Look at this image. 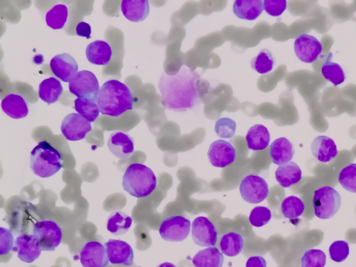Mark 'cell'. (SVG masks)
<instances>
[{"instance_id":"32","label":"cell","mask_w":356,"mask_h":267,"mask_svg":"<svg viewBox=\"0 0 356 267\" xmlns=\"http://www.w3.org/2000/svg\"><path fill=\"white\" fill-rule=\"evenodd\" d=\"M332 55L330 53L322 65L321 74L327 81L337 86L345 81L346 75L341 65L331 60Z\"/></svg>"},{"instance_id":"34","label":"cell","mask_w":356,"mask_h":267,"mask_svg":"<svg viewBox=\"0 0 356 267\" xmlns=\"http://www.w3.org/2000/svg\"><path fill=\"white\" fill-rule=\"evenodd\" d=\"M74 109L80 115L86 118L88 122H93L99 115V110L97 102L83 98L74 99Z\"/></svg>"},{"instance_id":"1","label":"cell","mask_w":356,"mask_h":267,"mask_svg":"<svg viewBox=\"0 0 356 267\" xmlns=\"http://www.w3.org/2000/svg\"><path fill=\"white\" fill-rule=\"evenodd\" d=\"M200 80V76L187 65H182L173 74L163 72L158 83L163 106L183 112L199 105L202 102Z\"/></svg>"},{"instance_id":"35","label":"cell","mask_w":356,"mask_h":267,"mask_svg":"<svg viewBox=\"0 0 356 267\" xmlns=\"http://www.w3.org/2000/svg\"><path fill=\"white\" fill-rule=\"evenodd\" d=\"M275 60L271 52L267 49H261L259 53L250 60L251 67L261 74L272 71Z\"/></svg>"},{"instance_id":"19","label":"cell","mask_w":356,"mask_h":267,"mask_svg":"<svg viewBox=\"0 0 356 267\" xmlns=\"http://www.w3.org/2000/svg\"><path fill=\"white\" fill-rule=\"evenodd\" d=\"M313 156L321 163H327L334 159L338 150L334 141L326 136L316 137L311 144Z\"/></svg>"},{"instance_id":"39","label":"cell","mask_w":356,"mask_h":267,"mask_svg":"<svg viewBox=\"0 0 356 267\" xmlns=\"http://www.w3.org/2000/svg\"><path fill=\"white\" fill-rule=\"evenodd\" d=\"M236 128V122L229 118H220L215 124V131L221 138L229 139L234 136Z\"/></svg>"},{"instance_id":"33","label":"cell","mask_w":356,"mask_h":267,"mask_svg":"<svg viewBox=\"0 0 356 267\" xmlns=\"http://www.w3.org/2000/svg\"><path fill=\"white\" fill-rule=\"evenodd\" d=\"M280 209L284 217L294 219L302 215L305 204L300 197L290 195L282 200Z\"/></svg>"},{"instance_id":"44","label":"cell","mask_w":356,"mask_h":267,"mask_svg":"<svg viewBox=\"0 0 356 267\" xmlns=\"http://www.w3.org/2000/svg\"><path fill=\"white\" fill-rule=\"evenodd\" d=\"M245 267H266V261L261 256H252L248 259Z\"/></svg>"},{"instance_id":"14","label":"cell","mask_w":356,"mask_h":267,"mask_svg":"<svg viewBox=\"0 0 356 267\" xmlns=\"http://www.w3.org/2000/svg\"><path fill=\"white\" fill-rule=\"evenodd\" d=\"M207 156L212 165L223 168L234 161L236 150L230 143L220 139L210 145Z\"/></svg>"},{"instance_id":"30","label":"cell","mask_w":356,"mask_h":267,"mask_svg":"<svg viewBox=\"0 0 356 267\" xmlns=\"http://www.w3.org/2000/svg\"><path fill=\"white\" fill-rule=\"evenodd\" d=\"M243 238L237 232H228L222 236L220 241V249L227 257H235L240 254L243 248Z\"/></svg>"},{"instance_id":"9","label":"cell","mask_w":356,"mask_h":267,"mask_svg":"<svg viewBox=\"0 0 356 267\" xmlns=\"http://www.w3.org/2000/svg\"><path fill=\"white\" fill-rule=\"evenodd\" d=\"M191 227L188 219L181 216H174L161 222L159 232L164 241L181 242L188 237Z\"/></svg>"},{"instance_id":"6","label":"cell","mask_w":356,"mask_h":267,"mask_svg":"<svg viewBox=\"0 0 356 267\" xmlns=\"http://www.w3.org/2000/svg\"><path fill=\"white\" fill-rule=\"evenodd\" d=\"M70 92L78 98L97 102L99 86L96 76L90 71L78 72L68 84Z\"/></svg>"},{"instance_id":"21","label":"cell","mask_w":356,"mask_h":267,"mask_svg":"<svg viewBox=\"0 0 356 267\" xmlns=\"http://www.w3.org/2000/svg\"><path fill=\"white\" fill-rule=\"evenodd\" d=\"M112 54V49L109 44L100 40L90 42L86 49L88 60L97 65H107L111 59Z\"/></svg>"},{"instance_id":"38","label":"cell","mask_w":356,"mask_h":267,"mask_svg":"<svg viewBox=\"0 0 356 267\" xmlns=\"http://www.w3.org/2000/svg\"><path fill=\"white\" fill-rule=\"evenodd\" d=\"M271 218V211L268 207L258 206L252 209L249 216V222L252 226L260 227L266 225Z\"/></svg>"},{"instance_id":"20","label":"cell","mask_w":356,"mask_h":267,"mask_svg":"<svg viewBox=\"0 0 356 267\" xmlns=\"http://www.w3.org/2000/svg\"><path fill=\"white\" fill-rule=\"evenodd\" d=\"M295 153L293 143L286 138L275 139L270 145V155L273 163L281 165L291 161Z\"/></svg>"},{"instance_id":"8","label":"cell","mask_w":356,"mask_h":267,"mask_svg":"<svg viewBox=\"0 0 356 267\" xmlns=\"http://www.w3.org/2000/svg\"><path fill=\"white\" fill-rule=\"evenodd\" d=\"M239 191L245 202L258 204L268 197L269 189L264 178L259 175H248L241 180Z\"/></svg>"},{"instance_id":"12","label":"cell","mask_w":356,"mask_h":267,"mask_svg":"<svg viewBox=\"0 0 356 267\" xmlns=\"http://www.w3.org/2000/svg\"><path fill=\"white\" fill-rule=\"evenodd\" d=\"M293 49L299 60L303 63H312L321 56L322 45L314 36L303 33L295 40Z\"/></svg>"},{"instance_id":"5","label":"cell","mask_w":356,"mask_h":267,"mask_svg":"<svg viewBox=\"0 0 356 267\" xmlns=\"http://www.w3.org/2000/svg\"><path fill=\"white\" fill-rule=\"evenodd\" d=\"M341 198L332 186H324L314 191L312 205L314 214L321 219H329L339 211Z\"/></svg>"},{"instance_id":"31","label":"cell","mask_w":356,"mask_h":267,"mask_svg":"<svg viewBox=\"0 0 356 267\" xmlns=\"http://www.w3.org/2000/svg\"><path fill=\"white\" fill-rule=\"evenodd\" d=\"M68 17V8L64 4H56L47 11L45 20L47 26L54 30L64 27Z\"/></svg>"},{"instance_id":"29","label":"cell","mask_w":356,"mask_h":267,"mask_svg":"<svg viewBox=\"0 0 356 267\" xmlns=\"http://www.w3.org/2000/svg\"><path fill=\"white\" fill-rule=\"evenodd\" d=\"M131 224V217L121 211H115L107 219L106 228L113 235H122L129 229Z\"/></svg>"},{"instance_id":"16","label":"cell","mask_w":356,"mask_h":267,"mask_svg":"<svg viewBox=\"0 0 356 267\" xmlns=\"http://www.w3.org/2000/svg\"><path fill=\"white\" fill-rule=\"evenodd\" d=\"M107 256L111 264L131 266L134 263V251L127 242L119 239H109L104 243Z\"/></svg>"},{"instance_id":"37","label":"cell","mask_w":356,"mask_h":267,"mask_svg":"<svg viewBox=\"0 0 356 267\" xmlns=\"http://www.w3.org/2000/svg\"><path fill=\"white\" fill-rule=\"evenodd\" d=\"M300 267H324L326 263L325 252L318 249H309L301 257Z\"/></svg>"},{"instance_id":"43","label":"cell","mask_w":356,"mask_h":267,"mask_svg":"<svg viewBox=\"0 0 356 267\" xmlns=\"http://www.w3.org/2000/svg\"><path fill=\"white\" fill-rule=\"evenodd\" d=\"M76 34L87 39L91 38L90 25L85 22H80L76 26Z\"/></svg>"},{"instance_id":"4","label":"cell","mask_w":356,"mask_h":267,"mask_svg":"<svg viewBox=\"0 0 356 267\" xmlns=\"http://www.w3.org/2000/svg\"><path fill=\"white\" fill-rule=\"evenodd\" d=\"M61 153L44 140L32 149L30 155V167L33 172L40 177H50L63 168Z\"/></svg>"},{"instance_id":"3","label":"cell","mask_w":356,"mask_h":267,"mask_svg":"<svg viewBox=\"0 0 356 267\" xmlns=\"http://www.w3.org/2000/svg\"><path fill=\"white\" fill-rule=\"evenodd\" d=\"M157 179L147 165L135 163L130 164L122 177V185L125 191L137 198L149 195L156 188Z\"/></svg>"},{"instance_id":"41","label":"cell","mask_w":356,"mask_h":267,"mask_svg":"<svg viewBox=\"0 0 356 267\" xmlns=\"http://www.w3.org/2000/svg\"><path fill=\"white\" fill-rule=\"evenodd\" d=\"M287 3L285 0L263 1L264 9L266 13L273 17L281 15L286 9Z\"/></svg>"},{"instance_id":"26","label":"cell","mask_w":356,"mask_h":267,"mask_svg":"<svg viewBox=\"0 0 356 267\" xmlns=\"http://www.w3.org/2000/svg\"><path fill=\"white\" fill-rule=\"evenodd\" d=\"M270 136L268 129L259 124L252 126L245 136L248 149L257 151L266 149L270 143Z\"/></svg>"},{"instance_id":"36","label":"cell","mask_w":356,"mask_h":267,"mask_svg":"<svg viewBox=\"0 0 356 267\" xmlns=\"http://www.w3.org/2000/svg\"><path fill=\"white\" fill-rule=\"evenodd\" d=\"M338 181L346 191L356 193V163H351L341 169Z\"/></svg>"},{"instance_id":"40","label":"cell","mask_w":356,"mask_h":267,"mask_svg":"<svg viewBox=\"0 0 356 267\" xmlns=\"http://www.w3.org/2000/svg\"><path fill=\"white\" fill-rule=\"evenodd\" d=\"M349 245L345 241H334L329 248L330 259L337 263L342 262L349 255Z\"/></svg>"},{"instance_id":"11","label":"cell","mask_w":356,"mask_h":267,"mask_svg":"<svg viewBox=\"0 0 356 267\" xmlns=\"http://www.w3.org/2000/svg\"><path fill=\"white\" fill-rule=\"evenodd\" d=\"M191 236L196 245L207 248L215 247L218 240L216 227L204 216H198L192 222Z\"/></svg>"},{"instance_id":"42","label":"cell","mask_w":356,"mask_h":267,"mask_svg":"<svg viewBox=\"0 0 356 267\" xmlns=\"http://www.w3.org/2000/svg\"><path fill=\"white\" fill-rule=\"evenodd\" d=\"M15 245L11 232L3 227H0V255L7 254Z\"/></svg>"},{"instance_id":"7","label":"cell","mask_w":356,"mask_h":267,"mask_svg":"<svg viewBox=\"0 0 356 267\" xmlns=\"http://www.w3.org/2000/svg\"><path fill=\"white\" fill-rule=\"evenodd\" d=\"M33 234L43 251H53L61 243L63 232L60 226L53 220H43L33 226Z\"/></svg>"},{"instance_id":"13","label":"cell","mask_w":356,"mask_h":267,"mask_svg":"<svg viewBox=\"0 0 356 267\" xmlns=\"http://www.w3.org/2000/svg\"><path fill=\"white\" fill-rule=\"evenodd\" d=\"M79 259L83 267H106L109 263L105 245L96 241L84 245L79 252Z\"/></svg>"},{"instance_id":"23","label":"cell","mask_w":356,"mask_h":267,"mask_svg":"<svg viewBox=\"0 0 356 267\" xmlns=\"http://www.w3.org/2000/svg\"><path fill=\"white\" fill-rule=\"evenodd\" d=\"M1 106L3 111L13 119L25 118L29 111L25 99L17 94L11 93L6 95L1 100Z\"/></svg>"},{"instance_id":"27","label":"cell","mask_w":356,"mask_h":267,"mask_svg":"<svg viewBox=\"0 0 356 267\" xmlns=\"http://www.w3.org/2000/svg\"><path fill=\"white\" fill-rule=\"evenodd\" d=\"M223 261L222 253L216 247L201 250L192 259L195 267H222Z\"/></svg>"},{"instance_id":"24","label":"cell","mask_w":356,"mask_h":267,"mask_svg":"<svg viewBox=\"0 0 356 267\" xmlns=\"http://www.w3.org/2000/svg\"><path fill=\"white\" fill-rule=\"evenodd\" d=\"M263 10L261 0H236L233 4L234 14L240 19L249 21L256 19Z\"/></svg>"},{"instance_id":"22","label":"cell","mask_w":356,"mask_h":267,"mask_svg":"<svg viewBox=\"0 0 356 267\" xmlns=\"http://www.w3.org/2000/svg\"><path fill=\"white\" fill-rule=\"evenodd\" d=\"M120 9L129 21L132 22H142L146 19L149 13L147 0H123Z\"/></svg>"},{"instance_id":"2","label":"cell","mask_w":356,"mask_h":267,"mask_svg":"<svg viewBox=\"0 0 356 267\" xmlns=\"http://www.w3.org/2000/svg\"><path fill=\"white\" fill-rule=\"evenodd\" d=\"M134 97L124 83L115 79L106 81L101 86L97 104L103 115L118 117L133 109Z\"/></svg>"},{"instance_id":"17","label":"cell","mask_w":356,"mask_h":267,"mask_svg":"<svg viewBox=\"0 0 356 267\" xmlns=\"http://www.w3.org/2000/svg\"><path fill=\"white\" fill-rule=\"evenodd\" d=\"M49 66L56 77L63 82H70L78 72L76 61L67 53L54 56L50 60Z\"/></svg>"},{"instance_id":"15","label":"cell","mask_w":356,"mask_h":267,"mask_svg":"<svg viewBox=\"0 0 356 267\" xmlns=\"http://www.w3.org/2000/svg\"><path fill=\"white\" fill-rule=\"evenodd\" d=\"M17 252L18 258L26 263H32L37 259L42 251L36 237L33 234H23L15 240L12 250Z\"/></svg>"},{"instance_id":"10","label":"cell","mask_w":356,"mask_h":267,"mask_svg":"<svg viewBox=\"0 0 356 267\" xmlns=\"http://www.w3.org/2000/svg\"><path fill=\"white\" fill-rule=\"evenodd\" d=\"M91 130L90 122L76 113L66 115L60 125L63 136L69 141L83 140Z\"/></svg>"},{"instance_id":"28","label":"cell","mask_w":356,"mask_h":267,"mask_svg":"<svg viewBox=\"0 0 356 267\" xmlns=\"http://www.w3.org/2000/svg\"><path fill=\"white\" fill-rule=\"evenodd\" d=\"M63 92V88L59 80L49 77L43 80L38 87V97L47 104L56 102Z\"/></svg>"},{"instance_id":"45","label":"cell","mask_w":356,"mask_h":267,"mask_svg":"<svg viewBox=\"0 0 356 267\" xmlns=\"http://www.w3.org/2000/svg\"><path fill=\"white\" fill-rule=\"evenodd\" d=\"M156 267H178V266L175 265L172 263L164 262V263H162V264H159Z\"/></svg>"},{"instance_id":"18","label":"cell","mask_w":356,"mask_h":267,"mask_svg":"<svg viewBox=\"0 0 356 267\" xmlns=\"http://www.w3.org/2000/svg\"><path fill=\"white\" fill-rule=\"evenodd\" d=\"M110 152L119 159L129 157L134 151V138L122 131L112 133L107 142Z\"/></svg>"},{"instance_id":"25","label":"cell","mask_w":356,"mask_h":267,"mask_svg":"<svg viewBox=\"0 0 356 267\" xmlns=\"http://www.w3.org/2000/svg\"><path fill=\"white\" fill-rule=\"evenodd\" d=\"M278 184L283 188H289L298 183L302 178L300 168L293 161L279 165L275 172Z\"/></svg>"}]
</instances>
